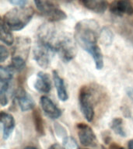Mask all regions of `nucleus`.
Masks as SVG:
<instances>
[{
  "instance_id": "nucleus-9",
  "label": "nucleus",
  "mask_w": 133,
  "mask_h": 149,
  "mask_svg": "<svg viewBox=\"0 0 133 149\" xmlns=\"http://www.w3.org/2000/svg\"><path fill=\"white\" fill-rule=\"evenodd\" d=\"M109 9L112 14L118 16L133 14V6L130 0H115L111 3Z\"/></svg>"
},
{
  "instance_id": "nucleus-16",
  "label": "nucleus",
  "mask_w": 133,
  "mask_h": 149,
  "mask_svg": "<svg viewBox=\"0 0 133 149\" xmlns=\"http://www.w3.org/2000/svg\"><path fill=\"white\" fill-rule=\"evenodd\" d=\"M110 127L117 135L121 137H126V131L124 128L123 120L120 117H115L110 123Z\"/></svg>"
},
{
  "instance_id": "nucleus-2",
  "label": "nucleus",
  "mask_w": 133,
  "mask_h": 149,
  "mask_svg": "<svg viewBox=\"0 0 133 149\" xmlns=\"http://www.w3.org/2000/svg\"><path fill=\"white\" fill-rule=\"evenodd\" d=\"M34 13L32 7H16L5 14L1 22L11 31H19L26 27L32 20Z\"/></svg>"
},
{
  "instance_id": "nucleus-24",
  "label": "nucleus",
  "mask_w": 133,
  "mask_h": 149,
  "mask_svg": "<svg viewBox=\"0 0 133 149\" xmlns=\"http://www.w3.org/2000/svg\"><path fill=\"white\" fill-rule=\"evenodd\" d=\"M48 149H65V148H63L62 145H60V144H53L52 145H51V146L49 147Z\"/></svg>"
},
{
  "instance_id": "nucleus-8",
  "label": "nucleus",
  "mask_w": 133,
  "mask_h": 149,
  "mask_svg": "<svg viewBox=\"0 0 133 149\" xmlns=\"http://www.w3.org/2000/svg\"><path fill=\"white\" fill-rule=\"evenodd\" d=\"M40 104L44 114L51 120H57L62 114V111L60 108L46 95H43L41 97Z\"/></svg>"
},
{
  "instance_id": "nucleus-6",
  "label": "nucleus",
  "mask_w": 133,
  "mask_h": 149,
  "mask_svg": "<svg viewBox=\"0 0 133 149\" xmlns=\"http://www.w3.org/2000/svg\"><path fill=\"white\" fill-rule=\"evenodd\" d=\"M55 53V52L52 49L37 40L33 50L34 59L40 67L44 69H47L50 66L51 59Z\"/></svg>"
},
{
  "instance_id": "nucleus-7",
  "label": "nucleus",
  "mask_w": 133,
  "mask_h": 149,
  "mask_svg": "<svg viewBox=\"0 0 133 149\" xmlns=\"http://www.w3.org/2000/svg\"><path fill=\"white\" fill-rule=\"evenodd\" d=\"M77 133L79 142L85 147H96L97 145V138L93 129L84 123H79L76 125Z\"/></svg>"
},
{
  "instance_id": "nucleus-14",
  "label": "nucleus",
  "mask_w": 133,
  "mask_h": 149,
  "mask_svg": "<svg viewBox=\"0 0 133 149\" xmlns=\"http://www.w3.org/2000/svg\"><path fill=\"white\" fill-rule=\"evenodd\" d=\"M52 77H53L54 84H55L56 90H57L58 99L62 102L67 101L69 100V94H68L67 88H66L65 81L58 74V72L56 70H54L52 72Z\"/></svg>"
},
{
  "instance_id": "nucleus-1",
  "label": "nucleus",
  "mask_w": 133,
  "mask_h": 149,
  "mask_svg": "<svg viewBox=\"0 0 133 149\" xmlns=\"http://www.w3.org/2000/svg\"><path fill=\"white\" fill-rule=\"evenodd\" d=\"M100 30L99 23L92 19L80 20L75 26V40L84 51L90 54L97 70L104 68V56L97 44Z\"/></svg>"
},
{
  "instance_id": "nucleus-19",
  "label": "nucleus",
  "mask_w": 133,
  "mask_h": 149,
  "mask_svg": "<svg viewBox=\"0 0 133 149\" xmlns=\"http://www.w3.org/2000/svg\"><path fill=\"white\" fill-rule=\"evenodd\" d=\"M113 38H114L113 33L108 28L104 27L100 30V39L99 40L102 44H104L105 46L111 45L112 44V41H113Z\"/></svg>"
},
{
  "instance_id": "nucleus-5",
  "label": "nucleus",
  "mask_w": 133,
  "mask_h": 149,
  "mask_svg": "<svg viewBox=\"0 0 133 149\" xmlns=\"http://www.w3.org/2000/svg\"><path fill=\"white\" fill-rule=\"evenodd\" d=\"M37 9L50 22H58L67 18L64 11L55 6L50 0H34Z\"/></svg>"
},
{
  "instance_id": "nucleus-18",
  "label": "nucleus",
  "mask_w": 133,
  "mask_h": 149,
  "mask_svg": "<svg viewBox=\"0 0 133 149\" xmlns=\"http://www.w3.org/2000/svg\"><path fill=\"white\" fill-rule=\"evenodd\" d=\"M33 120H34V123L35 130H36L37 134L40 136H44L45 134L44 122H43L42 116L40 113L39 110L35 109L34 111V113H33Z\"/></svg>"
},
{
  "instance_id": "nucleus-13",
  "label": "nucleus",
  "mask_w": 133,
  "mask_h": 149,
  "mask_svg": "<svg viewBox=\"0 0 133 149\" xmlns=\"http://www.w3.org/2000/svg\"><path fill=\"white\" fill-rule=\"evenodd\" d=\"M30 43L31 41L28 37H18L16 40V45L12 56H20L27 60L30 52Z\"/></svg>"
},
{
  "instance_id": "nucleus-22",
  "label": "nucleus",
  "mask_w": 133,
  "mask_h": 149,
  "mask_svg": "<svg viewBox=\"0 0 133 149\" xmlns=\"http://www.w3.org/2000/svg\"><path fill=\"white\" fill-rule=\"evenodd\" d=\"M11 4L17 6H24L27 3L28 0H8Z\"/></svg>"
},
{
  "instance_id": "nucleus-25",
  "label": "nucleus",
  "mask_w": 133,
  "mask_h": 149,
  "mask_svg": "<svg viewBox=\"0 0 133 149\" xmlns=\"http://www.w3.org/2000/svg\"><path fill=\"white\" fill-rule=\"evenodd\" d=\"M128 149H133V139L130 140V141H128Z\"/></svg>"
},
{
  "instance_id": "nucleus-12",
  "label": "nucleus",
  "mask_w": 133,
  "mask_h": 149,
  "mask_svg": "<svg viewBox=\"0 0 133 149\" xmlns=\"http://www.w3.org/2000/svg\"><path fill=\"white\" fill-rule=\"evenodd\" d=\"M34 87L37 92L43 94H48L51 89V81L48 73L40 72L37 74V79L35 80Z\"/></svg>"
},
{
  "instance_id": "nucleus-15",
  "label": "nucleus",
  "mask_w": 133,
  "mask_h": 149,
  "mask_svg": "<svg viewBox=\"0 0 133 149\" xmlns=\"http://www.w3.org/2000/svg\"><path fill=\"white\" fill-rule=\"evenodd\" d=\"M85 8L97 14L104 13L108 7L107 0H80Z\"/></svg>"
},
{
  "instance_id": "nucleus-23",
  "label": "nucleus",
  "mask_w": 133,
  "mask_h": 149,
  "mask_svg": "<svg viewBox=\"0 0 133 149\" xmlns=\"http://www.w3.org/2000/svg\"><path fill=\"white\" fill-rule=\"evenodd\" d=\"M125 91L128 97L130 99V100L133 103V87H128L125 89Z\"/></svg>"
},
{
  "instance_id": "nucleus-17",
  "label": "nucleus",
  "mask_w": 133,
  "mask_h": 149,
  "mask_svg": "<svg viewBox=\"0 0 133 149\" xmlns=\"http://www.w3.org/2000/svg\"><path fill=\"white\" fill-rule=\"evenodd\" d=\"M0 39L2 43H4L8 46H11L14 44V37L11 30L7 28L2 22L0 26Z\"/></svg>"
},
{
  "instance_id": "nucleus-27",
  "label": "nucleus",
  "mask_w": 133,
  "mask_h": 149,
  "mask_svg": "<svg viewBox=\"0 0 133 149\" xmlns=\"http://www.w3.org/2000/svg\"><path fill=\"white\" fill-rule=\"evenodd\" d=\"M23 149H38V148L34 146H27V147H26V148H24Z\"/></svg>"
},
{
  "instance_id": "nucleus-10",
  "label": "nucleus",
  "mask_w": 133,
  "mask_h": 149,
  "mask_svg": "<svg viewBox=\"0 0 133 149\" xmlns=\"http://www.w3.org/2000/svg\"><path fill=\"white\" fill-rule=\"evenodd\" d=\"M16 99L22 111L31 110L35 107V102L31 95L23 88L18 89L16 93Z\"/></svg>"
},
{
  "instance_id": "nucleus-4",
  "label": "nucleus",
  "mask_w": 133,
  "mask_h": 149,
  "mask_svg": "<svg viewBox=\"0 0 133 149\" xmlns=\"http://www.w3.org/2000/svg\"><path fill=\"white\" fill-rule=\"evenodd\" d=\"M76 44L74 37H71L68 33H62L58 44L56 45L55 52L64 62H69L76 56Z\"/></svg>"
},
{
  "instance_id": "nucleus-26",
  "label": "nucleus",
  "mask_w": 133,
  "mask_h": 149,
  "mask_svg": "<svg viewBox=\"0 0 133 149\" xmlns=\"http://www.w3.org/2000/svg\"><path fill=\"white\" fill-rule=\"evenodd\" d=\"M111 149H125V148H122V147L118 146V145H116V144H114V145H112L111 146Z\"/></svg>"
},
{
  "instance_id": "nucleus-20",
  "label": "nucleus",
  "mask_w": 133,
  "mask_h": 149,
  "mask_svg": "<svg viewBox=\"0 0 133 149\" xmlns=\"http://www.w3.org/2000/svg\"><path fill=\"white\" fill-rule=\"evenodd\" d=\"M9 66L15 72H21L26 67V59L20 56H12L11 64L9 65Z\"/></svg>"
},
{
  "instance_id": "nucleus-11",
  "label": "nucleus",
  "mask_w": 133,
  "mask_h": 149,
  "mask_svg": "<svg viewBox=\"0 0 133 149\" xmlns=\"http://www.w3.org/2000/svg\"><path fill=\"white\" fill-rule=\"evenodd\" d=\"M1 125L2 129V137L4 140H7L13 131L16 122L13 116L9 113L2 111L0 115Z\"/></svg>"
},
{
  "instance_id": "nucleus-21",
  "label": "nucleus",
  "mask_w": 133,
  "mask_h": 149,
  "mask_svg": "<svg viewBox=\"0 0 133 149\" xmlns=\"http://www.w3.org/2000/svg\"><path fill=\"white\" fill-rule=\"evenodd\" d=\"M9 52L7 50V48L3 45L0 46V61L1 62H4L6 60L7 58H9Z\"/></svg>"
},
{
  "instance_id": "nucleus-3",
  "label": "nucleus",
  "mask_w": 133,
  "mask_h": 149,
  "mask_svg": "<svg viewBox=\"0 0 133 149\" xmlns=\"http://www.w3.org/2000/svg\"><path fill=\"white\" fill-rule=\"evenodd\" d=\"M95 86H83L79 93L80 110L86 120L92 122L95 116V105L99 101L97 95L94 93Z\"/></svg>"
}]
</instances>
